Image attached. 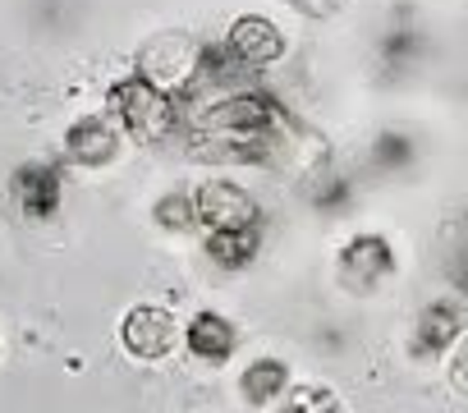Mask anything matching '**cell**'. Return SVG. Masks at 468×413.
<instances>
[{
    "instance_id": "1",
    "label": "cell",
    "mask_w": 468,
    "mask_h": 413,
    "mask_svg": "<svg viewBox=\"0 0 468 413\" xmlns=\"http://www.w3.org/2000/svg\"><path fill=\"white\" fill-rule=\"evenodd\" d=\"M276 120H281V111L267 97H258V92L229 97L216 111H207V120H202V147L225 152L229 161H258L267 152V143H271Z\"/></svg>"
},
{
    "instance_id": "2",
    "label": "cell",
    "mask_w": 468,
    "mask_h": 413,
    "mask_svg": "<svg viewBox=\"0 0 468 413\" xmlns=\"http://www.w3.org/2000/svg\"><path fill=\"white\" fill-rule=\"evenodd\" d=\"M106 101H111L115 124H120L129 138H138V143H161V138H170L175 124H179L170 92H165L161 83H152L147 74L120 79V83L106 92Z\"/></svg>"
},
{
    "instance_id": "3",
    "label": "cell",
    "mask_w": 468,
    "mask_h": 413,
    "mask_svg": "<svg viewBox=\"0 0 468 413\" xmlns=\"http://www.w3.org/2000/svg\"><path fill=\"white\" fill-rule=\"evenodd\" d=\"M193 221L207 226V235H216V230H249V226H262V212H258V202L249 197V188L225 184V179H207V184L193 193Z\"/></svg>"
},
{
    "instance_id": "4",
    "label": "cell",
    "mask_w": 468,
    "mask_h": 413,
    "mask_svg": "<svg viewBox=\"0 0 468 413\" xmlns=\"http://www.w3.org/2000/svg\"><path fill=\"white\" fill-rule=\"evenodd\" d=\"M10 197L24 212V221H51L60 212V197H65V184H60V170L47 165V161H24L15 175H10Z\"/></svg>"
},
{
    "instance_id": "5",
    "label": "cell",
    "mask_w": 468,
    "mask_h": 413,
    "mask_svg": "<svg viewBox=\"0 0 468 413\" xmlns=\"http://www.w3.org/2000/svg\"><path fill=\"white\" fill-rule=\"evenodd\" d=\"M395 271V253L386 244V235H354L340 249V281L358 294H367L372 285H381Z\"/></svg>"
},
{
    "instance_id": "6",
    "label": "cell",
    "mask_w": 468,
    "mask_h": 413,
    "mask_svg": "<svg viewBox=\"0 0 468 413\" xmlns=\"http://www.w3.org/2000/svg\"><path fill=\"white\" fill-rule=\"evenodd\" d=\"M120 340H124V349H129L133 358H143V363H156V358H165V354L175 349L179 331H175V317H170L165 308H156V303H143V308H133V312L124 317V326H120Z\"/></svg>"
},
{
    "instance_id": "7",
    "label": "cell",
    "mask_w": 468,
    "mask_h": 413,
    "mask_svg": "<svg viewBox=\"0 0 468 413\" xmlns=\"http://www.w3.org/2000/svg\"><path fill=\"white\" fill-rule=\"evenodd\" d=\"M225 47L239 56L249 69H262V65H271V60L285 56V33H281L271 19H262V15H244L239 24L229 28Z\"/></svg>"
},
{
    "instance_id": "8",
    "label": "cell",
    "mask_w": 468,
    "mask_h": 413,
    "mask_svg": "<svg viewBox=\"0 0 468 413\" xmlns=\"http://www.w3.org/2000/svg\"><path fill=\"white\" fill-rule=\"evenodd\" d=\"M65 147H69V156L83 161V165H111V161L120 156V129H115L111 120H101V115H83V120L69 124Z\"/></svg>"
},
{
    "instance_id": "9",
    "label": "cell",
    "mask_w": 468,
    "mask_h": 413,
    "mask_svg": "<svg viewBox=\"0 0 468 413\" xmlns=\"http://www.w3.org/2000/svg\"><path fill=\"white\" fill-rule=\"evenodd\" d=\"M459 331H463V317H459V308L454 303H427L422 308V317H418V331H413V349H418V358H441L454 340H459Z\"/></svg>"
},
{
    "instance_id": "10",
    "label": "cell",
    "mask_w": 468,
    "mask_h": 413,
    "mask_svg": "<svg viewBox=\"0 0 468 413\" xmlns=\"http://www.w3.org/2000/svg\"><path fill=\"white\" fill-rule=\"evenodd\" d=\"M188 349L202 358V363H225L229 349H234V326L220 317V312H197L188 322Z\"/></svg>"
},
{
    "instance_id": "11",
    "label": "cell",
    "mask_w": 468,
    "mask_h": 413,
    "mask_svg": "<svg viewBox=\"0 0 468 413\" xmlns=\"http://www.w3.org/2000/svg\"><path fill=\"white\" fill-rule=\"evenodd\" d=\"M258 249H262V230H258V226H249V230H216V235H207V258H211L216 267H229V271L249 267V262L258 258Z\"/></svg>"
},
{
    "instance_id": "12",
    "label": "cell",
    "mask_w": 468,
    "mask_h": 413,
    "mask_svg": "<svg viewBox=\"0 0 468 413\" xmlns=\"http://www.w3.org/2000/svg\"><path fill=\"white\" fill-rule=\"evenodd\" d=\"M281 390H290V367L281 358H258L244 372V399L249 404H271Z\"/></svg>"
},
{
    "instance_id": "13",
    "label": "cell",
    "mask_w": 468,
    "mask_h": 413,
    "mask_svg": "<svg viewBox=\"0 0 468 413\" xmlns=\"http://www.w3.org/2000/svg\"><path fill=\"white\" fill-rule=\"evenodd\" d=\"M239 74H249V65L234 56L229 47H202V51H197V79H202V83L220 88V83L239 79Z\"/></svg>"
},
{
    "instance_id": "14",
    "label": "cell",
    "mask_w": 468,
    "mask_h": 413,
    "mask_svg": "<svg viewBox=\"0 0 468 413\" xmlns=\"http://www.w3.org/2000/svg\"><path fill=\"white\" fill-rule=\"evenodd\" d=\"M276 413H340V399L322 386H299V390L285 395V404Z\"/></svg>"
},
{
    "instance_id": "15",
    "label": "cell",
    "mask_w": 468,
    "mask_h": 413,
    "mask_svg": "<svg viewBox=\"0 0 468 413\" xmlns=\"http://www.w3.org/2000/svg\"><path fill=\"white\" fill-rule=\"evenodd\" d=\"M413 161V138H404V133H381L377 143H372V165L377 170H404Z\"/></svg>"
},
{
    "instance_id": "16",
    "label": "cell",
    "mask_w": 468,
    "mask_h": 413,
    "mask_svg": "<svg viewBox=\"0 0 468 413\" xmlns=\"http://www.w3.org/2000/svg\"><path fill=\"white\" fill-rule=\"evenodd\" d=\"M156 221H161L165 230H188V221H193V197H188V193H165V197L156 202Z\"/></svg>"
},
{
    "instance_id": "17",
    "label": "cell",
    "mask_w": 468,
    "mask_h": 413,
    "mask_svg": "<svg viewBox=\"0 0 468 413\" xmlns=\"http://www.w3.org/2000/svg\"><path fill=\"white\" fill-rule=\"evenodd\" d=\"M413 51H418V33L399 28V33H390V37H386V47H381V65H386V69H395V65L413 60Z\"/></svg>"
},
{
    "instance_id": "18",
    "label": "cell",
    "mask_w": 468,
    "mask_h": 413,
    "mask_svg": "<svg viewBox=\"0 0 468 413\" xmlns=\"http://www.w3.org/2000/svg\"><path fill=\"white\" fill-rule=\"evenodd\" d=\"M450 386L459 395H468V335L454 340V358H450Z\"/></svg>"
},
{
    "instance_id": "19",
    "label": "cell",
    "mask_w": 468,
    "mask_h": 413,
    "mask_svg": "<svg viewBox=\"0 0 468 413\" xmlns=\"http://www.w3.org/2000/svg\"><path fill=\"white\" fill-rule=\"evenodd\" d=\"M299 5H303L308 15H331V10H335V0H299Z\"/></svg>"
}]
</instances>
